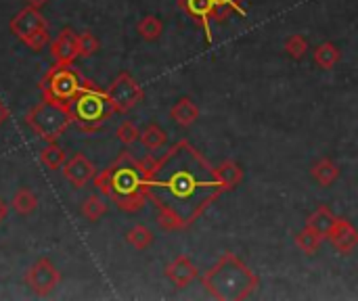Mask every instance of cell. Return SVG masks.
Masks as SVG:
<instances>
[{"mask_svg":"<svg viewBox=\"0 0 358 301\" xmlns=\"http://www.w3.org/2000/svg\"><path fill=\"white\" fill-rule=\"evenodd\" d=\"M220 193L214 168L189 140L176 142L151 163L147 199L155 205L157 222L166 230H182L193 224Z\"/></svg>","mask_w":358,"mask_h":301,"instance_id":"cell-1","label":"cell"},{"mask_svg":"<svg viewBox=\"0 0 358 301\" xmlns=\"http://www.w3.org/2000/svg\"><path fill=\"white\" fill-rule=\"evenodd\" d=\"M153 159H136L132 153L122 151L117 159L109 166L111 172V193L109 199L115 201L117 210L126 214H136L147 203V178Z\"/></svg>","mask_w":358,"mask_h":301,"instance_id":"cell-2","label":"cell"},{"mask_svg":"<svg viewBox=\"0 0 358 301\" xmlns=\"http://www.w3.org/2000/svg\"><path fill=\"white\" fill-rule=\"evenodd\" d=\"M201 285L214 300L241 301L252 298L260 285V279L248 268L245 262L229 251L201 277Z\"/></svg>","mask_w":358,"mask_h":301,"instance_id":"cell-3","label":"cell"},{"mask_svg":"<svg viewBox=\"0 0 358 301\" xmlns=\"http://www.w3.org/2000/svg\"><path fill=\"white\" fill-rule=\"evenodd\" d=\"M69 109H71L73 124L82 132H99L115 113L107 90H101L92 80H86V78L78 94L69 103Z\"/></svg>","mask_w":358,"mask_h":301,"instance_id":"cell-4","label":"cell"},{"mask_svg":"<svg viewBox=\"0 0 358 301\" xmlns=\"http://www.w3.org/2000/svg\"><path fill=\"white\" fill-rule=\"evenodd\" d=\"M25 124L40 140L52 142L65 134V130L73 124V117L69 105L59 101H42L27 111Z\"/></svg>","mask_w":358,"mask_h":301,"instance_id":"cell-5","label":"cell"},{"mask_svg":"<svg viewBox=\"0 0 358 301\" xmlns=\"http://www.w3.org/2000/svg\"><path fill=\"white\" fill-rule=\"evenodd\" d=\"M8 29L10 34L21 42L25 44L29 50L34 52H40L48 46L50 42V36H48V23L44 19V15L40 13L38 6H23L8 23Z\"/></svg>","mask_w":358,"mask_h":301,"instance_id":"cell-6","label":"cell"},{"mask_svg":"<svg viewBox=\"0 0 358 301\" xmlns=\"http://www.w3.org/2000/svg\"><path fill=\"white\" fill-rule=\"evenodd\" d=\"M84 78L80 75V71L73 69V65H52L44 78L40 80V92L44 101H59L69 105L73 101V96L78 94L80 86H82Z\"/></svg>","mask_w":358,"mask_h":301,"instance_id":"cell-7","label":"cell"},{"mask_svg":"<svg viewBox=\"0 0 358 301\" xmlns=\"http://www.w3.org/2000/svg\"><path fill=\"white\" fill-rule=\"evenodd\" d=\"M107 94L111 98L115 113H128L145 98L143 86L128 71H122L115 75V80L107 88Z\"/></svg>","mask_w":358,"mask_h":301,"instance_id":"cell-8","label":"cell"},{"mask_svg":"<svg viewBox=\"0 0 358 301\" xmlns=\"http://www.w3.org/2000/svg\"><path fill=\"white\" fill-rule=\"evenodd\" d=\"M61 283V272L57 270V266L48 260V258H40L36 260L27 272H25V285L38 295V298H46L50 295Z\"/></svg>","mask_w":358,"mask_h":301,"instance_id":"cell-9","label":"cell"},{"mask_svg":"<svg viewBox=\"0 0 358 301\" xmlns=\"http://www.w3.org/2000/svg\"><path fill=\"white\" fill-rule=\"evenodd\" d=\"M50 57L57 65H73V61L80 59L78 31H73L71 27L61 29L59 36L50 42Z\"/></svg>","mask_w":358,"mask_h":301,"instance_id":"cell-10","label":"cell"},{"mask_svg":"<svg viewBox=\"0 0 358 301\" xmlns=\"http://www.w3.org/2000/svg\"><path fill=\"white\" fill-rule=\"evenodd\" d=\"M61 172H63V178H65L73 189H84V186H88V182L94 178L96 168H94V163H92L84 153H76V155H71V157L63 163Z\"/></svg>","mask_w":358,"mask_h":301,"instance_id":"cell-11","label":"cell"},{"mask_svg":"<svg viewBox=\"0 0 358 301\" xmlns=\"http://www.w3.org/2000/svg\"><path fill=\"white\" fill-rule=\"evenodd\" d=\"M327 239L344 256H350L358 247V230L350 220H344V218H338V222L329 230Z\"/></svg>","mask_w":358,"mask_h":301,"instance_id":"cell-12","label":"cell"},{"mask_svg":"<svg viewBox=\"0 0 358 301\" xmlns=\"http://www.w3.org/2000/svg\"><path fill=\"white\" fill-rule=\"evenodd\" d=\"M166 277L174 283V287L185 289V287H189L193 281H197L199 270H197V266L191 262V258H187V256H178L172 264H168V268H166Z\"/></svg>","mask_w":358,"mask_h":301,"instance_id":"cell-13","label":"cell"},{"mask_svg":"<svg viewBox=\"0 0 358 301\" xmlns=\"http://www.w3.org/2000/svg\"><path fill=\"white\" fill-rule=\"evenodd\" d=\"M180 8H185L197 23L203 25L206 34L210 36V19H216V4L214 0H180Z\"/></svg>","mask_w":358,"mask_h":301,"instance_id":"cell-14","label":"cell"},{"mask_svg":"<svg viewBox=\"0 0 358 301\" xmlns=\"http://www.w3.org/2000/svg\"><path fill=\"white\" fill-rule=\"evenodd\" d=\"M214 174H216V180H218L222 193L235 191L241 184V180H243V168L237 161L220 163L218 168H214Z\"/></svg>","mask_w":358,"mask_h":301,"instance_id":"cell-15","label":"cell"},{"mask_svg":"<svg viewBox=\"0 0 358 301\" xmlns=\"http://www.w3.org/2000/svg\"><path fill=\"white\" fill-rule=\"evenodd\" d=\"M170 117H172L178 126L189 128V126H193V124L199 119V107H197V103H195L193 98L182 96V98H178V101L172 105Z\"/></svg>","mask_w":358,"mask_h":301,"instance_id":"cell-16","label":"cell"},{"mask_svg":"<svg viewBox=\"0 0 358 301\" xmlns=\"http://www.w3.org/2000/svg\"><path fill=\"white\" fill-rule=\"evenodd\" d=\"M336 222H338V216H336L327 205H321V207H317V210L308 216L306 226H310V228H313V230H317L319 235L327 237Z\"/></svg>","mask_w":358,"mask_h":301,"instance_id":"cell-17","label":"cell"},{"mask_svg":"<svg viewBox=\"0 0 358 301\" xmlns=\"http://www.w3.org/2000/svg\"><path fill=\"white\" fill-rule=\"evenodd\" d=\"M310 174H313V178H315L321 186H331V184L340 178V168L336 166L334 159L323 157V159H319V161L310 168Z\"/></svg>","mask_w":358,"mask_h":301,"instance_id":"cell-18","label":"cell"},{"mask_svg":"<svg viewBox=\"0 0 358 301\" xmlns=\"http://www.w3.org/2000/svg\"><path fill=\"white\" fill-rule=\"evenodd\" d=\"M141 142H143V147L147 149V151H162L166 145H168V134H166V130L162 128V126H157V124H147L143 130H141V138H138Z\"/></svg>","mask_w":358,"mask_h":301,"instance_id":"cell-19","label":"cell"},{"mask_svg":"<svg viewBox=\"0 0 358 301\" xmlns=\"http://www.w3.org/2000/svg\"><path fill=\"white\" fill-rule=\"evenodd\" d=\"M10 207L19 214V216H29L38 210V195L34 191H29L27 186H21L10 201Z\"/></svg>","mask_w":358,"mask_h":301,"instance_id":"cell-20","label":"cell"},{"mask_svg":"<svg viewBox=\"0 0 358 301\" xmlns=\"http://www.w3.org/2000/svg\"><path fill=\"white\" fill-rule=\"evenodd\" d=\"M340 59H342V52H340V48L334 42H323L315 50V63L321 69H334Z\"/></svg>","mask_w":358,"mask_h":301,"instance_id":"cell-21","label":"cell"},{"mask_svg":"<svg viewBox=\"0 0 358 301\" xmlns=\"http://www.w3.org/2000/svg\"><path fill=\"white\" fill-rule=\"evenodd\" d=\"M107 210H109V205H107L105 197H99V195L86 197L84 203H82V207H80L82 216H84L88 222H99V220L107 214Z\"/></svg>","mask_w":358,"mask_h":301,"instance_id":"cell-22","label":"cell"},{"mask_svg":"<svg viewBox=\"0 0 358 301\" xmlns=\"http://www.w3.org/2000/svg\"><path fill=\"white\" fill-rule=\"evenodd\" d=\"M136 31H138V36H141L145 42H155V40L162 36V31H164V23H162V19L155 17V15H145V17L136 23Z\"/></svg>","mask_w":358,"mask_h":301,"instance_id":"cell-23","label":"cell"},{"mask_svg":"<svg viewBox=\"0 0 358 301\" xmlns=\"http://www.w3.org/2000/svg\"><path fill=\"white\" fill-rule=\"evenodd\" d=\"M40 163L48 170H61L65 163V151L59 147L57 140L46 142V147L40 151Z\"/></svg>","mask_w":358,"mask_h":301,"instance_id":"cell-24","label":"cell"},{"mask_svg":"<svg viewBox=\"0 0 358 301\" xmlns=\"http://www.w3.org/2000/svg\"><path fill=\"white\" fill-rule=\"evenodd\" d=\"M126 241H128V245H132L134 249L145 251V249H149V247L153 245L155 237H153V233H151L147 226L136 224V226H132V228L126 233Z\"/></svg>","mask_w":358,"mask_h":301,"instance_id":"cell-25","label":"cell"},{"mask_svg":"<svg viewBox=\"0 0 358 301\" xmlns=\"http://www.w3.org/2000/svg\"><path fill=\"white\" fill-rule=\"evenodd\" d=\"M323 239H325L323 235H319L317 230H313L310 226H306L304 230H300V233L296 235V245H298L304 254L313 256V254H317V249L321 247Z\"/></svg>","mask_w":358,"mask_h":301,"instance_id":"cell-26","label":"cell"},{"mask_svg":"<svg viewBox=\"0 0 358 301\" xmlns=\"http://www.w3.org/2000/svg\"><path fill=\"white\" fill-rule=\"evenodd\" d=\"M285 52H287L292 59H296V61L304 59V57H306V52H308V40H306L302 34H294V36H289V38L285 40Z\"/></svg>","mask_w":358,"mask_h":301,"instance_id":"cell-27","label":"cell"},{"mask_svg":"<svg viewBox=\"0 0 358 301\" xmlns=\"http://www.w3.org/2000/svg\"><path fill=\"white\" fill-rule=\"evenodd\" d=\"M115 136L117 140L124 145V147H132L134 142H138L141 138V130L132 124V122H122L115 130Z\"/></svg>","mask_w":358,"mask_h":301,"instance_id":"cell-28","label":"cell"},{"mask_svg":"<svg viewBox=\"0 0 358 301\" xmlns=\"http://www.w3.org/2000/svg\"><path fill=\"white\" fill-rule=\"evenodd\" d=\"M78 40H80V59H90L94 52H99V40L92 31L88 29L80 31Z\"/></svg>","mask_w":358,"mask_h":301,"instance_id":"cell-29","label":"cell"},{"mask_svg":"<svg viewBox=\"0 0 358 301\" xmlns=\"http://www.w3.org/2000/svg\"><path fill=\"white\" fill-rule=\"evenodd\" d=\"M241 2H245V0H214V4H216V21H222L229 15V10H237L239 15H243L245 10L241 8Z\"/></svg>","mask_w":358,"mask_h":301,"instance_id":"cell-30","label":"cell"},{"mask_svg":"<svg viewBox=\"0 0 358 301\" xmlns=\"http://www.w3.org/2000/svg\"><path fill=\"white\" fill-rule=\"evenodd\" d=\"M92 182L99 189V193L109 199V193H111V172H109V168H105L101 174H94Z\"/></svg>","mask_w":358,"mask_h":301,"instance_id":"cell-31","label":"cell"},{"mask_svg":"<svg viewBox=\"0 0 358 301\" xmlns=\"http://www.w3.org/2000/svg\"><path fill=\"white\" fill-rule=\"evenodd\" d=\"M8 117H10V111H8V107L0 101V126H4V124L8 122Z\"/></svg>","mask_w":358,"mask_h":301,"instance_id":"cell-32","label":"cell"},{"mask_svg":"<svg viewBox=\"0 0 358 301\" xmlns=\"http://www.w3.org/2000/svg\"><path fill=\"white\" fill-rule=\"evenodd\" d=\"M6 216H8V203L0 197V224L6 220Z\"/></svg>","mask_w":358,"mask_h":301,"instance_id":"cell-33","label":"cell"},{"mask_svg":"<svg viewBox=\"0 0 358 301\" xmlns=\"http://www.w3.org/2000/svg\"><path fill=\"white\" fill-rule=\"evenodd\" d=\"M27 4H31V6H38V8H42L48 0H25Z\"/></svg>","mask_w":358,"mask_h":301,"instance_id":"cell-34","label":"cell"}]
</instances>
